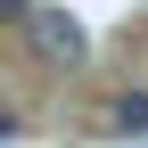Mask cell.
I'll return each mask as SVG.
<instances>
[{"label":"cell","instance_id":"obj_1","mask_svg":"<svg viewBox=\"0 0 148 148\" xmlns=\"http://www.w3.org/2000/svg\"><path fill=\"white\" fill-rule=\"evenodd\" d=\"M25 25H33V49H41L49 66H74L82 58V25H74L66 8H25Z\"/></svg>","mask_w":148,"mask_h":148},{"label":"cell","instance_id":"obj_3","mask_svg":"<svg viewBox=\"0 0 148 148\" xmlns=\"http://www.w3.org/2000/svg\"><path fill=\"white\" fill-rule=\"evenodd\" d=\"M25 132V115H16V107H0V140H16Z\"/></svg>","mask_w":148,"mask_h":148},{"label":"cell","instance_id":"obj_2","mask_svg":"<svg viewBox=\"0 0 148 148\" xmlns=\"http://www.w3.org/2000/svg\"><path fill=\"white\" fill-rule=\"evenodd\" d=\"M115 123H123V132H148V90H123V99H115Z\"/></svg>","mask_w":148,"mask_h":148},{"label":"cell","instance_id":"obj_4","mask_svg":"<svg viewBox=\"0 0 148 148\" xmlns=\"http://www.w3.org/2000/svg\"><path fill=\"white\" fill-rule=\"evenodd\" d=\"M0 16H25V0H0Z\"/></svg>","mask_w":148,"mask_h":148}]
</instances>
